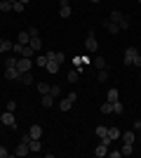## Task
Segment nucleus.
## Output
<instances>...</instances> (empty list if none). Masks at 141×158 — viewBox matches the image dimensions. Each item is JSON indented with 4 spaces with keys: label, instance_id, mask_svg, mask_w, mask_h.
I'll return each instance as SVG.
<instances>
[{
    "label": "nucleus",
    "instance_id": "nucleus-48",
    "mask_svg": "<svg viewBox=\"0 0 141 158\" xmlns=\"http://www.w3.org/2000/svg\"><path fill=\"white\" fill-rule=\"evenodd\" d=\"M66 2H68V0H61V5H66Z\"/></svg>",
    "mask_w": 141,
    "mask_h": 158
},
{
    "label": "nucleus",
    "instance_id": "nucleus-45",
    "mask_svg": "<svg viewBox=\"0 0 141 158\" xmlns=\"http://www.w3.org/2000/svg\"><path fill=\"white\" fill-rule=\"evenodd\" d=\"M134 130H141V120H134Z\"/></svg>",
    "mask_w": 141,
    "mask_h": 158
},
{
    "label": "nucleus",
    "instance_id": "nucleus-22",
    "mask_svg": "<svg viewBox=\"0 0 141 158\" xmlns=\"http://www.w3.org/2000/svg\"><path fill=\"white\" fill-rule=\"evenodd\" d=\"M33 52H35V50H33L31 45H24V47H21V57H26V59H31V57H33Z\"/></svg>",
    "mask_w": 141,
    "mask_h": 158
},
{
    "label": "nucleus",
    "instance_id": "nucleus-24",
    "mask_svg": "<svg viewBox=\"0 0 141 158\" xmlns=\"http://www.w3.org/2000/svg\"><path fill=\"white\" fill-rule=\"evenodd\" d=\"M108 137H111V142H113V139H120V127H108Z\"/></svg>",
    "mask_w": 141,
    "mask_h": 158
},
{
    "label": "nucleus",
    "instance_id": "nucleus-1",
    "mask_svg": "<svg viewBox=\"0 0 141 158\" xmlns=\"http://www.w3.org/2000/svg\"><path fill=\"white\" fill-rule=\"evenodd\" d=\"M0 123H2L5 127H12V130H17V118H14V113H12V111L2 113V116H0Z\"/></svg>",
    "mask_w": 141,
    "mask_h": 158
},
{
    "label": "nucleus",
    "instance_id": "nucleus-43",
    "mask_svg": "<svg viewBox=\"0 0 141 158\" xmlns=\"http://www.w3.org/2000/svg\"><path fill=\"white\" fill-rule=\"evenodd\" d=\"M108 156H111V158H120L122 151H108Z\"/></svg>",
    "mask_w": 141,
    "mask_h": 158
},
{
    "label": "nucleus",
    "instance_id": "nucleus-3",
    "mask_svg": "<svg viewBox=\"0 0 141 158\" xmlns=\"http://www.w3.org/2000/svg\"><path fill=\"white\" fill-rule=\"evenodd\" d=\"M136 54H139V50H136V47H127V50H125V66H132V61H134V57Z\"/></svg>",
    "mask_w": 141,
    "mask_h": 158
},
{
    "label": "nucleus",
    "instance_id": "nucleus-25",
    "mask_svg": "<svg viewBox=\"0 0 141 158\" xmlns=\"http://www.w3.org/2000/svg\"><path fill=\"white\" fill-rule=\"evenodd\" d=\"M28 45H31V47H33V50H35V52H38V50H40V47H42V40L38 38V35H35V38H31V40H28Z\"/></svg>",
    "mask_w": 141,
    "mask_h": 158
},
{
    "label": "nucleus",
    "instance_id": "nucleus-21",
    "mask_svg": "<svg viewBox=\"0 0 141 158\" xmlns=\"http://www.w3.org/2000/svg\"><path fill=\"white\" fill-rule=\"evenodd\" d=\"M17 59H19V57H5V69H17Z\"/></svg>",
    "mask_w": 141,
    "mask_h": 158
},
{
    "label": "nucleus",
    "instance_id": "nucleus-18",
    "mask_svg": "<svg viewBox=\"0 0 141 158\" xmlns=\"http://www.w3.org/2000/svg\"><path fill=\"white\" fill-rule=\"evenodd\" d=\"M94 135L99 139H104V137H108V127L106 125H96V130H94Z\"/></svg>",
    "mask_w": 141,
    "mask_h": 158
},
{
    "label": "nucleus",
    "instance_id": "nucleus-28",
    "mask_svg": "<svg viewBox=\"0 0 141 158\" xmlns=\"http://www.w3.org/2000/svg\"><path fill=\"white\" fill-rule=\"evenodd\" d=\"M21 83H24V85H33V76H31V73H21Z\"/></svg>",
    "mask_w": 141,
    "mask_h": 158
},
{
    "label": "nucleus",
    "instance_id": "nucleus-40",
    "mask_svg": "<svg viewBox=\"0 0 141 158\" xmlns=\"http://www.w3.org/2000/svg\"><path fill=\"white\" fill-rule=\"evenodd\" d=\"M14 109H17V102H14V99H10V102H7V111H14Z\"/></svg>",
    "mask_w": 141,
    "mask_h": 158
},
{
    "label": "nucleus",
    "instance_id": "nucleus-8",
    "mask_svg": "<svg viewBox=\"0 0 141 158\" xmlns=\"http://www.w3.org/2000/svg\"><path fill=\"white\" fill-rule=\"evenodd\" d=\"M45 69H47V73H49V76H54V73H59L61 64H57L54 59H49V61H47V66H45Z\"/></svg>",
    "mask_w": 141,
    "mask_h": 158
},
{
    "label": "nucleus",
    "instance_id": "nucleus-50",
    "mask_svg": "<svg viewBox=\"0 0 141 158\" xmlns=\"http://www.w3.org/2000/svg\"><path fill=\"white\" fill-rule=\"evenodd\" d=\"M7 2H17V0H7Z\"/></svg>",
    "mask_w": 141,
    "mask_h": 158
},
{
    "label": "nucleus",
    "instance_id": "nucleus-6",
    "mask_svg": "<svg viewBox=\"0 0 141 158\" xmlns=\"http://www.w3.org/2000/svg\"><path fill=\"white\" fill-rule=\"evenodd\" d=\"M5 78L7 80H19L21 78V71H19V69H5Z\"/></svg>",
    "mask_w": 141,
    "mask_h": 158
},
{
    "label": "nucleus",
    "instance_id": "nucleus-35",
    "mask_svg": "<svg viewBox=\"0 0 141 158\" xmlns=\"http://www.w3.org/2000/svg\"><path fill=\"white\" fill-rule=\"evenodd\" d=\"M47 61H49V57H47V54H45V57H38V59H35V64L45 69V66H47Z\"/></svg>",
    "mask_w": 141,
    "mask_h": 158
},
{
    "label": "nucleus",
    "instance_id": "nucleus-26",
    "mask_svg": "<svg viewBox=\"0 0 141 158\" xmlns=\"http://www.w3.org/2000/svg\"><path fill=\"white\" fill-rule=\"evenodd\" d=\"M118 97H120L118 87H111V90H108V102H118Z\"/></svg>",
    "mask_w": 141,
    "mask_h": 158
},
{
    "label": "nucleus",
    "instance_id": "nucleus-5",
    "mask_svg": "<svg viewBox=\"0 0 141 158\" xmlns=\"http://www.w3.org/2000/svg\"><path fill=\"white\" fill-rule=\"evenodd\" d=\"M120 139H122V144H134L136 132H120Z\"/></svg>",
    "mask_w": 141,
    "mask_h": 158
},
{
    "label": "nucleus",
    "instance_id": "nucleus-27",
    "mask_svg": "<svg viewBox=\"0 0 141 158\" xmlns=\"http://www.w3.org/2000/svg\"><path fill=\"white\" fill-rule=\"evenodd\" d=\"M122 156H132V153H134V144H122Z\"/></svg>",
    "mask_w": 141,
    "mask_h": 158
},
{
    "label": "nucleus",
    "instance_id": "nucleus-52",
    "mask_svg": "<svg viewBox=\"0 0 141 158\" xmlns=\"http://www.w3.org/2000/svg\"><path fill=\"white\" fill-rule=\"evenodd\" d=\"M139 5H141V0H139Z\"/></svg>",
    "mask_w": 141,
    "mask_h": 158
},
{
    "label": "nucleus",
    "instance_id": "nucleus-51",
    "mask_svg": "<svg viewBox=\"0 0 141 158\" xmlns=\"http://www.w3.org/2000/svg\"><path fill=\"white\" fill-rule=\"evenodd\" d=\"M0 43H2V38H0Z\"/></svg>",
    "mask_w": 141,
    "mask_h": 158
},
{
    "label": "nucleus",
    "instance_id": "nucleus-14",
    "mask_svg": "<svg viewBox=\"0 0 141 158\" xmlns=\"http://www.w3.org/2000/svg\"><path fill=\"white\" fill-rule=\"evenodd\" d=\"M28 153H31V151H28V144H24V142L14 149V156H28Z\"/></svg>",
    "mask_w": 141,
    "mask_h": 158
},
{
    "label": "nucleus",
    "instance_id": "nucleus-15",
    "mask_svg": "<svg viewBox=\"0 0 141 158\" xmlns=\"http://www.w3.org/2000/svg\"><path fill=\"white\" fill-rule=\"evenodd\" d=\"M106 153H108V146H106V144H101V142H99V146L94 149V156H96V158H104Z\"/></svg>",
    "mask_w": 141,
    "mask_h": 158
},
{
    "label": "nucleus",
    "instance_id": "nucleus-36",
    "mask_svg": "<svg viewBox=\"0 0 141 158\" xmlns=\"http://www.w3.org/2000/svg\"><path fill=\"white\" fill-rule=\"evenodd\" d=\"M24 7H26V5H24V2H19V0H17V2H12V10H14V12H24Z\"/></svg>",
    "mask_w": 141,
    "mask_h": 158
},
{
    "label": "nucleus",
    "instance_id": "nucleus-33",
    "mask_svg": "<svg viewBox=\"0 0 141 158\" xmlns=\"http://www.w3.org/2000/svg\"><path fill=\"white\" fill-rule=\"evenodd\" d=\"M35 87H38V92H40V94H47V92H49V85H47V83H38Z\"/></svg>",
    "mask_w": 141,
    "mask_h": 158
},
{
    "label": "nucleus",
    "instance_id": "nucleus-17",
    "mask_svg": "<svg viewBox=\"0 0 141 158\" xmlns=\"http://www.w3.org/2000/svg\"><path fill=\"white\" fill-rule=\"evenodd\" d=\"M42 106H45V109H52V106H54V97H52L49 92L42 94Z\"/></svg>",
    "mask_w": 141,
    "mask_h": 158
},
{
    "label": "nucleus",
    "instance_id": "nucleus-11",
    "mask_svg": "<svg viewBox=\"0 0 141 158\" xmlns=\"http://www.w3.org/2000/svg\"><path fill=\"white\" fill-rule=\"evenodd\" d=\"M28 151H31V153H38V151H42L40 139H31V142H28Z\"/></svg>",
    "mask_w": 141,
    "mask_h": 158
},
{
    "label": "nucleus",
    "instance_id": "nucleus-29",
    "mask_svg": "<svg viewBox=\"0 0 141 158\" xmlns=\"http://www.w3.org/2000/svg\"><path fill=\"white\" fill-rule=\"evenodd\" d=\"M101 113H113V102H106V104H101Z\"/></svg>",
    "mask_w": 141,
    "mask_h": 158
},
{
    "label": "nucleus",
    "instance_id": "nucleus-37",
    "mask_svg": "<svg viewBox=\"0 0 141 158\" xmlns=\"http://www.w3.org/2000/svg\"><path fill=\"white\" fill-rule=\"evenodd\" d=\"M49 94H52V97H59V94H61V87L59 85H52V87H49Z\"/></svg>",
    "mask_w": 141,
    "mask_h": 158
},
{
    "label": "nucleus",
    "instance_id": "nucleus-19",
    "mask_svg": "<svg viewBox=\"0 0 141 158\" xmlns=\"http://www.w3.org/2000/svg\"><path fill=\"white\" fill-rule=\"evenodd\" d=\"M12 45H14V43H10V40H2V43H0V54L12 52Z\"/></svg>",
    "mask_w": 141,
    "mask_h": 158
},
{
    "label": "nucleus",
    "instance_id": "nucleus-42",
    "mask_svg": "<svg viewBox=\"0 0 141 158\" xmlns=\"http://www.w3.org/2000/svg\"><path fill=\"white\" fill-rule=\"evenodd\" d=\"M38 33H40V31H38V28H35V26H31V28H28V35H31V38H35Z\"/></svg>",
    "mask_w": 141,
    "mask_h": 158
},
{
    "label": "nucleus",
    "instance_id": "nucleus-2",
    "mask_svg": "<svg viewBox=\"0 0 141 158\" xmlns=\"http://www.w3.org/2000/svg\"><path fill=\"white\" fill-rule=\"evenodd\" d=\"M85 47H87L89 52H96L99 50V43H96V35H94L92 31L87 33V38H85Z\"/></svg>",
    "mask_w": 141,
    "mask_h": 158
},
{
    "label": "nucleus",
    "instance_id": "nucleus-4",
    "mask_svg": "<svg viewBox=\"0 0 141 158\" xmlns=\"http://www.w3.org/2000/svg\"><path fill=\"white\" fill-rule=\"evenodd\" d=\"M17 69H19L21 73H28V71H31V59H26V57H19V59H17Z\"/></svg>",
    "mask_w": 141,
    "mask_h": 158
},
{
    "label": "nucleus",
    "instance_id": "nucleus-30",
    "mask_svg": "<svg viewBox=\"0 0 141 158\" xmlns=\"http://www.w3.org/2000/svg\"><path fill=\"white\" fill-rule=\"evenodd\" d=\"M106 78H108V71H106V69H99V73H96V80H99V83H106Z\"/></svg>",
    "mask_w": 141,
    "mask_h": 158
},
{
    "label": "nucleus",
    "instance_id": "nucleus-49",
    "mask_svg": "<svg viewBox=\"0 0 141 158\" xmlns=\"http://www.w3.org/2000/svg\"><path fill=\"white\" fill-rule=\"evenodd\" d=\"M89 2H101V0H89Z\"/></svg>",
    "mask_w": 141,
    "mask_h": 158
},
{
    "label": "nucleus",
    "instance_id": "nucleus-13",
    "mask_svg": "<svg viewBox=\"0 0 141 158\" xmlns=\"http://www.w3.org/2000/svg\"><path fill=\"white\" fill-rule=\"evenodd\" d=\"M80 73H82V69H73V71H68V83H78V78H80Z\"/></svg>",
    "mask_w": 141,
    "mask_h": 158
},
{
    "label": "nucleus",
    "instance_id": "nucleus-23",
    "mask_svg": "<svg viewBox=\"0 0 141 158\" xmlns=\"http://www.w3.org/2000/svg\"><path fill=\"white\" fill-rule=\"evenodd\" d=\"M71 106H73V102H71V99H61V102H59V109H61V111H71Z\"/></svg>",
    "mask_w": 141,
    "mask_h": 158
},
{
    "label": "nucleus",
    "instance_id": "nucleus-46",
    "mask_svg": "<svg viewBox=\"0 0 141 158\" xmlns=\"http://www.w3.org/2000/svg\"><path fill=\"white\" fill-rule=\"evenodd\" d=\"M136 139H139V142H141V130H139V132H136Z\"/></svg>",
    "mask_w": 141,
    "mask_h": 158
},
{
    "label": "nucleus",
    "instance_id": "nucleus-44",
    "mask_svg": "<svg viewBox=\"0 0 141 158\" xmlns=\"http://www.w3.org/2000/svg\"><path fill=\"white\" fill-rule=\"evenodd\" d=\"M132 64H134V66H139V69H141V54H136V57H134V61H132Z\"/></svg>",
    "mask_w": 141,
    "mask_h": 158
},
{
    "label": "nucleus",
    "instance_id": "nucleus-41",
    "mask_svg": "<svg viewBox=\"0 0 141 158\" xmlns=\"http://www.w3.org/2000/svg\"><path fill=\"white\" fill-rule=\"evenodd\" d=\"M10 156V149H5V146H0V158H7Z\"/></svg>",
    "mask_w": 141,
    "mask_h": 158
},
{
    "label": "nucleus",
    "instance_id": "nucleus-31",
    "mask_svg": "<svg viewBox=\"0 0 141 158\" xmlns=\"http://www.w3.org/2000/svg\"><path fill=\"white\" fill-rule=\"evenodd\" d=\"M125 111V106H122V102L118 99V102H113V113H122Z\"/></svg>",
    "mask_w": 141,
    "mask_h": 158
},
{
    "label": "nucleus",
    "instance_id": "nucleus-34",
    "mask_svg": "<svg viewBox=\"0 0 141 158\" xmlns=\"http://www.w3.org/2000/svg\"><path fill=\"white\" fill-rule=\"evenodd\" d=\"M94 66H96V69H106V59H104V57H96V59H94Z\"/></svg>",
    "mask_w": 141,
    "mask_h": 158
},
{
    "label": "nucleus",
    "instance_id": "nucleus-38",
    "mask_svg": "<svg viewBox=\"0 0 141 158\" xmlns=\"http://www.w3.org/2000/svg\"><path fill=\"white\" fill-rule=\"evenodd\" d=\"M118 26H120V31H127V28H129V19L125 17V19H122L120 24H118Z\"/></svg>",
    "mask_w": 141,
    "mask_h": 158
},
{
    "label": "nucleus",
    "instance_id": "nucleus-20",
    "mask_svg": "<svg viewBox=\"0 0 141 158\" xmlns=\"http://www.w3.org/2000/svg\"><path fill=\"white\" fill-rule=\"evenodd\" d=\"M28 40H31V35H28V31H21L19 35H17V43H21V45H28Z\"/></svg>",
    "mask_w": 141,
    "mask_h": 158
},
{
    "label": "nucleus",
    "instance_id": "nucleus-47",
    "mask_svg": "<svg viewBox=\"0 0 141 158\" xmlns=\"http://www.w3.org/2000/svg\"><path fill=\"white\" fill-rule=\"evenodd\" d=\"M19 2H24V5H28V2H31V0H19Z\"/></svg>",
    "mask_w": 141,
    "mask_h": 158
},
{
    "label": "nucleus",
    "instance_id": "nucleus-7",
    "mask_svg": "<svg viewBox=\"0 0 141 158\" xmlns=\"http://www.w3.org/2000/svg\"><path fill=\"white\" fill-rule=\"evenodd\" d=\"M122 19H125V14H122L120 10H113V12L108 14V21H113V24H120Z\"/></svg>",
    "mask_w": 141,
    "mask_h": 158
},
{
    "label": "nucleus",
    "instance_id": "nucleus-16",
    "mask_svg": "<svg viewBox=\"0 0 141 158\" xmlns=\"http://www.w3.org/2000/svg\"><path fill=\"white\" fill-rule=\"evenodd\" d=\"M59 17L61 19H68V17H71V5H68V2L59 7Z\"/></svg>",
    "mask_w": 141,
    "mask_h": 158
},
{
    "label": "nucleus",
    "instance_id": "nucleus-9",
    "mask_svg": "<svg viewBox=\"0 0 141 158\" xmlns=\"http://www.w3.org/2000/svg\"><path fill=\"white\" fill-rule=\"evenodd\" d=\"M104 28H106L108 33H120V26H118V24H113V21H108V19H104Z\"/></svg>",
    "mask_w": 141,
    "mask_h": 158
},
{
    "label": "nucleus",
    "instance_id": "nucleus-12",
    "mask_svg": "<svg viewBox=\"0 0 141 158\" xmlns=\"http://www.w3.org/2000/svg\"><path fill=\"white\" fill-rule=\"evenodd\" d=\"M47 57L54 59L57 64H64V61H66V54H64V52H47Z\"/></svg>",
    "mask_w": 141,
    "mask_h": 158
},
{
    "label": "nucleus",
    "instance_id": "nucleus-10",
    "mask_svg": "<svg viewBox=\"0 0 141 158\" xmlns=\"http://www.w3.org/2000/svg\"><path fill=\"white\" fill-rule=\"evenodd\" d=\"M28 135H31V139H40L42 137V125H31Z\"/></svg>",
    "mask_w": 141,
    "mask_h": 158
},
{
    "label": "nucleus",
    "instance_id": "nucleus-39",
    "mask_svg": "<svg viewBox=\"0 0 141 158\" xmlns=\"http://www.w3.org/2000/svg\"><path fill=\"white\" fill-rule=\"evenodd\" d=\"M73 64L75 69H82V57H73Z\"/></svg>",
    "mask_w": 141,
    "mask_h": 158
},
{
    "label": "nucleus",
    "instance_id": "nucleus-32",
    "mask_svg": "<svg viewBox=\"0 0 141 158\" xmlns=\"http://www.w3.org/2000/svg\"><path fill=\"white\" fill-rule=\"evenodd\" d=\"M12 10V2H7V0H0V12H10Z\"/></svg>",
    "mask_w": 141,
    "mask_h": 158
}]
</instances>
